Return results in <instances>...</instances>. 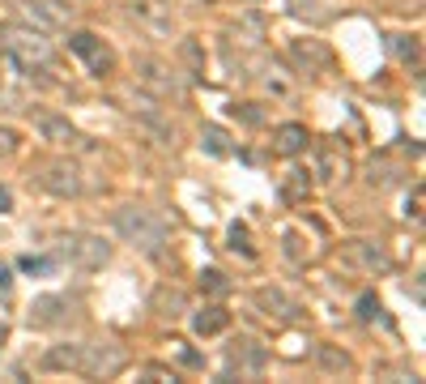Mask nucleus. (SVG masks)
Instances as JSON below:
<instances>
[{"instance_id": "f257e3e1", "label": "nucleus", "mask_w": 426, "mask_h": 384, "mask_svg": "<svg viewBox=\"0 0 426 384\" xmlns=\"http://www.w3.org/2000/svg\"><path fill=\"white\" fill-rule=\"evenodd\" d=\"M115 231H119L132 248H141V252H149V256H162L166 244H171L166 222H162L154 209H141V205H124V209H115Z\"/></svg>"}, {"instance_id": "f03ea898", "label": "nucleus", "mask_w": 426, "mask_h": 384, "mask_svg": "<svg viewBox=\"0 0 426 384\" xmlns=\"http://www.w3.org/2000/svg\"><path fill=\"white\" fill-rule=\"evenodd\" d=\"M0 47L13 56L17 68H51L55 60V47L34 26H0Z\"/></svg>"}, {"instance_id": "7ed1b4c3", "label": "nucleus", "mask_w": 426, "mask_h": 384, "mask_svg": "<svg viewBox=\"0 0 426 384\" xmlns=\"http://www.w3.org/2000/svg\"><path fill=\"white\" fill-rule=\"evenodd\" d=\"M124 363H128V351L102 342V346H81L77 372H81V376H94V380H111V376L124 372Z\"/></svg>"}, {"instance_id": "20e7f679", "label": "nucleus", "mask_w": 426, "mask_h": 384, "mask_svg": "<svg viewBox=\"0 0 426 384\" xmlns=\"http://www.w3.org/2000/svg\"><path fill=\"white\" fill-rule=\"evenodd\" d=\"M17 13L34 26V30H64L73 21V4H60V0H13Z\"/></svg>"}, {"instance_id": "39448f33", "label": "nucleus", "mask_w": 426, "mask_h": 384, "mask_svg": "<svg viewBox=\"0 0 426 384\" xmlns=\"http://www.w3.org/2000/svg\"><path fill=\"white\" fill-rule=\"evenodd\" d=\"M68 51H77L94 77H107V73L115 68V51H111V47H107L98 34H90V30H77V34H68Z\"/></svg>"}, {"instance_id": "423d86ee", "label": "nucleus", "mask_w": 426, "mask_h": 384, "mask_svg": "<svg viewBox=\"0 0 426 384\" xmlns=\"http://www.w3.org/2000/svg\"><path fill=\"white\" fill-rule=\"evenodd\" d=\"M60 256H68L77 269H102L111 248L98 239V235H64L60 239Z\"/></svg>"}, {"instance_id": "0eeeda50", "label": "nucleus", "mask_w": 426, "mask_h": 384, "mask_svg": "<svg viewBox=\"0 0 426 384\" xmlns=\"http://www.w3.org/2000/svg\"><path fill=\"white\" fill-rule=\"evenodd\" d=\"M137 81H141V85H149L158 98H179V94H183V81H179V77H175L162 60H149V56H141V60H137Z\"/></svg>"}, {"instance_id": "6e6552de", "label": "nucleus", "mask_w": 426, "mask_h": 384, "mask_svg": "<svg viewBox=\"0 0 426 384\" xmlns=\"http://www.w3.org/2000/svg\"><path fill=\"white\" fill-rule=\"evenodd\" d=\"M43 188L47 192H55V197H81V167H73V162H51L47 171H43Z\"/></svg>"}, {"instance_id": "1a4fd4ad", "label": "nucleus", "mask_w": 426, "mask_h": 384, "mask_svg": "<svg viewBox=\"0 0 426 384\" xmlns=\"http://www.w3.org/2000/svg\"><path fill=\"white\" fill-rule=\"evenodd\" d=\"M226 363H230V372L239 368V376H260L265 372V351L256 342H235L230 355H226Z\"/></svg>"}, {"instance_id": "9d476101", "label": "nucleus", "mask_w": 426, "mask_h": 384, "mask_svg": "<svg viewBox=\"0 0 426 384\" xmlns=\"http://www.w3.org/2000/svg\"><path fill=\"white\" fill-rule=\"evenodd\" d=\"M34 124H38V133H43L51 145H77V141H81L77 128H73L68 120H60V115H34Z\"/></svg>"}, {"instance_id": "9b49d317", "label": "nucleus", "mask_w": 426, "mask_h": 384, "mask_svg": "<svg viewBox=\"0 0 426 384\" xmlns=\"http://www.w3.org/2000/svg\"><path fill=\"white\" fill-rule=\"evenodd\" d=\"M226 325H230V312H226V308H218V303H209V308H201V312L192 316L196 338H213V333H222Z\"/></svg>"}, {"instance_id": "f8f14e48", "label": "nucleus", "mask_w": 426, "mask_h": 384, "mask_svg": "<svg viewBox=\"0 0 426 384\" xmlns=\"http://www.w3.org/2000/svg\"><path fill=\"white\" fill-rule=\"evenodd\" d=\"M303 150H307V128H303V124H282V128H277V154L294 158V154H303Z\"/></svg>"}, {"instance_id": "ddd939ff", "label": "nucleus", "mask_w": 426, "mask_h": 384, "mask_svg": "<svg viewBox=\"0 0 426 384\" xmlns=\"http://www.w3.org/2000/svg\"><path fill=\"white\" fill-rule=\"evenodd\" d=\"M256 303L269 308V316H294V303H290L282 291H269V286H265V291H256Z\"/></svg>"}, {"instance_id": "4468645a", "label": "nucleus", "mask_w": 426, "mask_h": 384, "mask_svg": "<svg viewBox=\"0 0 426 384\" xmlns=\"http://www.w3.org/2000/svg\"><path fill=\"white\" fill-rule=\"evenodd\" d=\"M350 252H354V256H358V261H363L367 269H376V274H384V269L393 265V261H388V256H384V252H380L376 244H350Z\"/></svg>"}, {"instance_id": "2eb2a0df", "label": "nucleus", "mask_w": 426, "mask_h": 384, "mask_svg": "<svg viewBox=\"0 0 426 384\" xmlns=\"http://www.w3.org/2000/svg\"><path fill=\"white\" fill-rule=\"evenodd\" d=\"M60 308H64V299H55V295H47V299H34V308H30V321H34V325H51V321H60Z\"/></svg>"}, {"instance_id": "dca6fc26", "label": "nucleus", "mask_w": 426, "mask_h": 384, "mask_svg": "<svg viewBox=\"0 0 426 384\" xmlns=\"http://www.w3.org/2000/svg\"><path fill=\"white\" fill-rule=\"evenodd\" d=\"M77 359H81V346H68V342H64V346L47 351V359H43V363H47L51 372H55V368H73V372H77Z\"/></svg>"}, {"instance_id": "f3484780", "label": "nucleus", "mask_w": 426, "mask_h": 384, "mask_svg": "<svg viewBox=\"0 0 426 384\" xmlns=\"http://www.w3.org/2000/svg\"><path fill=\"white\" fill-rule=\"evenodd\" d=\"M316 359H320V368H324V372H337V376L354 368V363H350V355H346V351H333V346H320V351H316Z\"/></svg>"}, {"instance_id": "a211bd4d", "label": "nucleus", "mask_w": 426, "mask_h": 384, "mask_svg": "<svg viewBox=\"0 0 426 384\" xmlns=\"http://www.w3.org/2000/svg\"><path fill=\"white\" fill-rule=\"evenodd\" d=\"M201 145H205L209 154H230V137H226L218 124H209V128L201 133Z\"/></svg>"}, {"instance_id": "6ab92c4d", "label": "nucleus", "mask_w": 426, "mask_h": 384, "mask_svg": "<svg viewBox=\"0 0 426 384\" xmlns=\"http://www.w3.org/2000/svg\"><path fill=\"white\" fill-rule=\"evenodd\" d=\"M294 56L307 64V73H311V68H320V64L329 60V51H324V47H316V43H294Z\"/></svg>"}, {"instance_id": "aec40b11", "label": "nucleus", "mask_w": 426, "mask_h": 384, "mask_svg": "<svg viewBox=\"0 0 426 384\" xmlns=\"http://www.w3.org/2000/svg\"><path fill=\"white\" fill-rule=\"evenodd\" d=\"M201 291H205V295H226L230 282H226L222 269H205V274H201Z\"/></svg>"}, {"instance_id": "412c9836", "label": "nucleus", "mask_w": 426, "mask_h": 384, "mask_svg": "<svg viewBox=\"0 0 426 384\" xmlns=\"http://www.w3.org/2000/svg\"><path fill=\"white\" fill-rule=\"evenodd\" d=\"M230 248H235V252H243V256H256V248H252V231H247L243 222H235V227H230Z\"/></svg>"}, {"instance_id": "4be33fe9", "label": "nucleus", "mask_w": 426, "mask_h": 384, "mask_svg": "<svg viewBox=\"0 0 426 384\" xmlns=\"http://www.w3.org/2000/svg\"><path fill=\"white\" fill-rule=\"evenodd\" d=\"M393 47H397V60H401V64H414V73L422 68V60H418V38H410V43H405V38H397Z\"/></svg>"}, {"instance_id": "5701e85b", "label": "nucleus", "mask_w": 426, "mask_h": 384, "mask_svg": "<svg viewBox=\"0 0 426 384\" xmlns=\"http://www.w3.org/2000/svg\"><path fill=\"white\" fill-rule=\"evenodd\" d=\"M303 192H307V171H290V180H286V201L299 205Z\"/></svg>"}, {"instance_id": "b1692460", "label": "nucleus", "mask_w": 426, "mask_h": 384, "mask_svg": "<svg viewBox=\"0 0 426 384\" xmlns=\"http://www.w3.org/2000/svg\"><path fill=\"white\" fill-rule=\"evenodd\" d=\"M21 269L43 278V274H51V269H55V261H51V256H21Z\"/></svg>"}, {"instance_id": "393cba45", "label": "nucleus", "mask_w": 426, "mask_h": 384, "mask_svg": "<svg viewBox=\"0 0 426 384\" xmlns=\"http://www.w3.org/2000/svg\"><path fill=\"white\" fill-rule=\"evenodd\" d=\"M316 4H320V0H290V9H294V17H307V21H320V17H324V13H320Z\"/></svg>"}, {"instance_id": "a878e982", "label": "nucleus", "mask_w": 426, "mask_h": 384, "mask_svg": "<svg viewBox=\"0 0 426 384\" xmlns=\"http://www.w3.org/2000/svg\"><path fill=\"white\" fill-rule=\"evenodd\" d=\"M158 308H166L162 316H179V308H183V295H179V291H171V295L162 291V295H158Z\"/></svg>"}, {"instance_id": "bb28decb", "label": "nucleus", "mask_w": 426, "mask_h": 384, "mask_svg": "<svg viewBox=\"0 0 426 384\" xmlns=\"http://www.w3.org/2000/svg\"><path fill=\"white\" fill-rule=\"evenodd\" d=\"M358 316H363V321H376V316H380V299H376V295H363V299H358Z\"/></svg>"}, {"instance_id": "cd10ccee", "label": "nucleus", "mask_w": 426, "mask_h": 384, "mask_svg": "<svg viewBox=\"0 0 426 384\" xmlns=\"http://www.w3.org/2000/svg\"><path fill=\"white\" fill-rule=\"evenodd\" d=\"M17 150V137H13V128H0V158H9Z\"/></svg>"}, {"instance_id": "c85d7f7f", "label": "nucleus", "mask_w": 426, "mask_h": 384, "mask_svg": "<svg viewBox=\"0 0 426 384\" xmlns=\"http://www.w3.org/2000/svg\"><path fill=\"white\" fill-rule=\"evenodd\" d=\"M13 209V192L9 188H0V214H9Z\"/></svg>"}, {"instance_id": "c756f323", "label": "nucleus", "mask_w": 426, "mask_h": 384, "mask_svg": "<svg viewBox=\"0 0 426 384\" xmlns=\"http://www.w3.org/2000/svg\"><path fill=\"white\" fill-rule=\"evenodd\" d=\"M9 282H13V278H9V265H4V261H0V295H4V291H9Z\"/></svg>"}, {"instance_id": "7c9ffc66", "label": "nucleus", "mask_w": 426, "mask_h": 384, "mask_svg": "<svg viewBox=\"0 0 426 384\" xmlns=\"http://www.w3.org/2000/svg\"><path fill=\"white\" fill-rule=\"evenodd\" d=\"M4 338H9V325H4V321H0V346H4Z\"/></svg>"}]
</instances>
